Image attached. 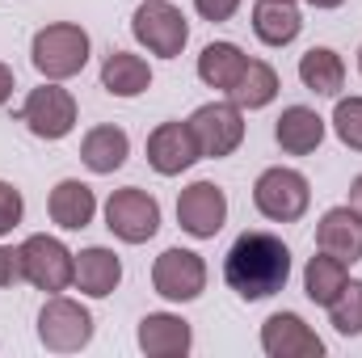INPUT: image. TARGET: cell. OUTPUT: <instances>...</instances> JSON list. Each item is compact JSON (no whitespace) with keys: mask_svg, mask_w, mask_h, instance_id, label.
Returning <instances> with one entry per match:
<instances>
[{"mask_svg":"<svg viewBox=\"0 0 362 358\" xmlns=\"http://www.w3.org/2000/svg\"><path fill=\"white\" fill-rule=\"evenodd\" d=\"M346 282H350V266L337 262L333 253H316V258L308 262V270H303V291H308V299L320 304V308H329Z\"/></svg>","mask_w":362,"mask_h":358,"instance_id":"d4e9b609","label":"cell"},{"mask_svg":"<svg viewBox=\"0 0 362 358\" xmlns=\"http://www.w3.org/2000/svg\"><path fill=\"white\" fill-rule=\"evenodd\" d=\"M21 215H25V198H21V190L8 185V181H0V236L13 232V228L21 224Z\"/></svg>","mask_w":362,"mask_h":358,"instance_id":"83f0119b","label":"cell"},{"mask_svg":"<svg viewBox=\"0 0 362 358\" xmlns=\"http://www.w3.org/2000/svg\"><path fill=\"white\" fill-rule=\"evenodd\" d=\"M358 72H362V47H358Z\"/></svg>","mask_w":362,"mask_h":358,"instance_id":"836d02e7","label":"cell"},{"mask_svg":"<svg viewBox=\"0 0 362 358\" xmlns=\"http://www.w3.org/2000/svg\"><path fill=\"white\" fill-rule=\"evenodd\" d=\"M194 161H202V152H198V139H194L189 122H160L148 135V165L160 178H177Z\"/></svg>","mask_w":362,"mask_h":358,"instance_id":"4fadbf2b","label":"cell"},{"mask_svg":"<svg viewBox=\"0 0 362 358\" xmlns=\"http://www.w3.org/2000/svg\"><path fill=\"white\" fill-rule=\"evenodd\" d=\"M274 139L286 156H308L325 144V118L308 105H286L274 122Z\"/></svg>","mask_w":362,"mask_h":358,"instance_id":"2e32d148","label":"cell"},{"mask_svg":"<svg viewBox=\"0 0 362 358\" xmlns=\"http://www.w3.org/2000/svg\"><path fill=\"white\" fill-rule=\"evenodd\" d=\"M152 287L169 304H189L206 291V262L194 249H165L152 266Z\"/></svg>","mask_w":362,"mask_h":358,"instance_id":"30bf717a","label":"cell"},{"mask_svg":"<svg viewBox=\"0 0 362 358\" xmlns=\"http://www.w3.org/2000/svg\"><path fill=\"white\" fill-rule=\"evenodd\" d=\"M131 34L139 47H148L160 59H177L189 42V21L181 17L169 0H144L131 17Z\"/></svg>","mask_w":362,"mask_h":358,"instance_id":"8992f818","label":"cell"},{"mask_svg":"<svg viewBox=\"0 0 362 358\" xmlns=\"http://www.w3.org/2000/svg\"><path fill=\"white\" fill-rule=\"evenodd\" d=\"M350 207H354V211L362 215V173H358L354 181H350Z\"/></svg>","mask_w":362,"mask_h":358,"instance_id":"1f68e13d","label":"cell"},{"mask_svg":"<svg viewBox=\"0 0 362 358\" xmlns=\"http://www.w3.org/2000/svg\"><path fill=\"white\" fill-rule=\"evenodd\" d=\"M333 131L337 139L350 148V152H362V97H341L337 110H333Z\"/></svg>","mask_w":362,"mask_h":358,"instance_id":"4316f807","label":"cell"},{"mask_svg":"<svg viewBox=\"0 0 362 358\" xmlns=\"http://www.w3.org/2000/svg\"><path fill=\"white\" fill-rule=\"evenodd\" d=\"M262 350L270 358H320L325 342L299 312H274L262 325Z\"/></svg>","mask_w":362,"mask_h":358,"instance_id":"7c38bea8","label":"cell"},{"mask_svg":"<svg viewBox=\"0 0 362 358\" xmlns=\"http://www.w3.org/2000/svg\"><path fill=\"white\" fill-rule=\"evenodd\" d=\"M274 97H278V72L266 59H249L245 72H240V81L228 93V101H236L240 110H266Z\"/></svg>","mask_w":362,"mask_h":358,"instance_id":"cb8c5ba5","label":"cell"},{"mask_svg":"<svg viewBox=\"0 0 362 358\" xmlns=\"http://www.w3.org/2000/svg\"><path fill=\"white\" fill-rule=\"evenodd\" d=\"M316 249L333 253L337 262L354 266L362 262V215L346 202V207H329L316 224Z\"/></svg>","mask_w":362,"mask_h":358,"instance_id":"5bb4252c","label":"cell"},{"mask_svg":"<svg viewBox=\"0 0 362 358\" xmlns=\"http://www.w3.org/2000/svg\"><path fill=\"white\" fill-rule=\"evenodd\" d=\"M21 266H25V282L47 291V295H59L72 287L76 278V253L59 241V236H47V232H34L25 236L21 245Z\"/></svg>","mask_w":362,"mask_h":358,"instance_id":"5b68a950","label":"cell"},{"mask_svg":"<svg viewBox=\"0 0 362 358\" xmlns=\"http://www.w3.org/2000/svg\"><path fill=\"white\" fill-rule=\"evenodd\" d=\"M194 8H198V17H206V21H228V17L240 8V0H194Z\"/></svg>","mask_w":362,"mask_h":358,"instance_id":"f546056e","label":"cell"},{"mask_svg":"<svg viewBox=\"0 0 362 358\" xmlns=\"http://www.w3.org/2000/svg\"><path fill=\"white\" fill-rule=\"evenodd\" d=\"M47 211H51V224H59L64 232H81V228H89L93 215H97V194H93L85 181L64 178L51 190Z\"/></svg>","mask_w":362,"mask_h":358,"instance_id":"ac0fdd59","label":"cell"},{"mask_svg":"<svg viewBox=\"0 0 362 358\" xmlns=\"http://www.w3.org/2000/svg\"><path fill=\"white\" fill-rule=\"evenodd\" d=\"M101 89L110 97H139V93L152 89V68L144 55H131V51H110L105 64H101Z\"/></svg>","mask_w":362,"mask_h":358,"instance_id":"ffe728a7","label":"cell"},{"mask_svg":"<svg viewBox=\"0 0 362 358\" xmlns=\"http://www.w3.org/2000/svg\"><path fill=\"white\" fill-rule=\"evenodd\" d=\"M312 8H337V4H346V0H308Z\"/></svg>","mask_w":362,"mask_h":358,"instance_id":"d6a6232c","label":"cell"},{"mask_svg":"<svg viewBox=\"0 0 362 358\" xmlns=\"http://www.w3.org/2000/svg\"><path fill=\"white\" fill-rule=\"evenodd\" d=\"M308 202H312V185L308 178L299 173V169H282V165H274L266 169L257 185H253V207L274 219V224H295V219H303V211H308Z\"/></svg>","mask_w":362,"mask_h":358,"instance_id":"52a82bcc","label":"cell"},{"mask_svg":"<svg viewBox=\"0 0 362 358\" xmlns=\"http://www.w3.org/2000/svg\"><path fill=\"white\" fill-rule=\"evenodd\" d=\"M72 282H76V291L89 295V299L114 295L118 282H122V262H118V253H114V249H101V245L81 249V253H76V278H72Z\"/></svg>","mask_w":362,"mask_h":358,"instance_id":"e0dca14e","label":"cell"},{"mask_svg":"<svg viewBox=\"0 0 362 358\" xmlns=\"http://www.w3.org/2000/svg\"><path fill=\"white\" fill-rule=\"evenodd\" d=\"M139 350L148 358H185L194 346V329L189 321H181L173 312H148L139 321Z\"/></svg>","mask_w":362,"mask_h":358,"instance_id":"9a60e30c","label":"cell"},{"mask_svg":"<svg viewBox=\"0 0 362 358\" xmlns=\"http://www.w3.org/2000/svg\"><path fill=\"white\" fill-rule=\"evenodd\" d=\"M13 89H17V81H13V68H8V64H0V105L13 97Z\"/></svg>","mask_w":362,"mask_h":358,"instance_id":"4dcf8cb0","label":"cell"},{"mask_svg":"<svg viewBox=\"0 0 362 358\" xmlns=\"http://www.w3.org/2000/svg\"><path fill=\"white\" fill-rule=\"evenodd\" d=\"M127 156H131V139H127V131L122 127H114V122H105V127H93L89 135L81 139V161H85V169L89 173H114V169H122L127 165Z\"/></svg>","mask_w":362,"mask_h":358,"instance_id":"d6986e66","label":"cell"},{"mask_svg":"<svg viewBox=\"0 0 362 358\" xmlns=\"http://www.w3.org/2000/svg\"><path fill=\"white\" fill-rule=\"evenodd\" d=\"M303 30V17L295 8V0H257L253 4V34L266 47H286L295 42Z\"/></svg>","mask_w":362,"mask_h":358,"instance_id":"44dd1931","label":"cell"},{"mask_svg":"<svg viewBox=\"0 0 362 358\" xmlns=\"http://www.w3.org/2000/svg\"><path fill=\"white\" fill-rule=\"evenodd\" d=\"M223 278L245 304L270 299L291 278V249L274 232H240L223 258Z\"/></svg>","mask_w":362,"mask_h":358,"instance_id":"6da1fadb","label":"cell"},{"mask_svg":"<svg viewBox=\"0 0 362 358\" xmlns=\"http://www.w3.org/2000/svg\"><path fill=\"white\" fill-rule=\"evenodd\" d=\"M245 64H249V55L236 42H211L198 55V81L211 85V89H219V93H232V85L245 72Z\"/></svg>","mask_w":362,"mask_h":358,"instance_id":"603a6c76","label":"cell"},{"mask_svg":"<svg viewBox=\"0 0 362 358\" xmlns=\"http://www.w3.org/2000/svg\"><path fill=\"white\" fill-rule=\"evenodd\" d=\"M38 342L51 354H76L93 342V316L85 304L68 295H51L38 312Z\"/></svg>","mask_w":362,"mask_h":358,"instance_id":"277c9868","label":"cell"},{"mask_svg":"<svg viewBox=\"0 0 362 358\" xmlns=\"http://www.w3.org/2000/svg\"><path fill=\"white\" fill-rule=\"evenodd\" d=\"M21 278H25L21 249H13V245H0V287H17Z\"/></svg>","mask_w":362,"mask_h":358,"instance_id":"f1b7e54d","label":"cell"},{"mask_svg":"<svg viewBox=\"0 0 362 358\" xmlns=\"http://www.w3.org/2000/svg\"><path fill=\"white\" fill-rule=\"evenodd\" d=\"M105 228L127 245H144L160 232V202L139 185L114 190L105 198Z\"/></svg>","mask_w":362,"mask_h":358,"instance_id":"ba28073f","label":"cell"},{"mask_svg":"<svg viewBox=\"0 0 362 358\" xmlns=\"http://www.w3.org/2000/svg\"><path fill=\"white\" fill-rule=\"evenodd\" d=\"M177 224L194 241H211L228 224V194L215 181H189L177 194Z\"/></svg>","mask_w":362,"mask_h":358,"instance_id":"8fae6325","label":"cell"},{"mask_svg":"<svg viewBox=\"0 0 362 358\" xmlns=\"http://www.w3.org/2000/svg\"><path fill=\"white\" fill-rule=\"evenodd\" d=\"M76 118H81L76 97L68 89H59V81H47V85L30 89L25 105H21V122L30 127V135L51 139V144L64 139V135H72L76 131Z\"/></svg>","mask_w":362,"mask_h":358,"instance_id":"9c48e42d","label":"cell"},{"mask_svg":"<svg viewBox=\"0 0 362 358\" xmlns=\"http://www.w3.org/2000/svg\"><path fill=\"white\" fill-rule=\"evenodd\" d=\"M299 81L316 97H337L341 85H346V64L333 47H312V51L299 55Z\"/></svg>","mask_w":362,"mask_h":358,"instance_id":"7402d4cb","label":"cell"},{"mask_svg":"<svg viewBox=\"0 0 362 358\" xmlns=\"http://www.w3.org/2000/svg\"><path fill=\"white\" fill-rule=\"evenodd\" d=\"M30 64L42 81H68L89 64V34L76 21H51L30 42Z\"/></svg>","mask_w":362,"mask_h":358,"instance_id":"7a4b0ae2","label":"cell"},{"mask_svg":"<svg viewBox=\"0 0 362 358\" xmlns=\"http://www.w3.org/2000/svg\"><path fill=\"white\" fill-rule=\"evenodd\" d=\"M185 122H189V131L198 139V152L206 161H223L245 144V110L236 101H206Z\"/></svg>","mask_w":362,"mask_h":358,"instance_id":"3957f363","label":"cell"},{"mask_svg":"<svg viewBox=\"0 0 362 358\" xmlns=\"http://www.w3.org/2000/svg\"><path fill=\"white\" fill-rule=\"evenodd\" d=\"M329 321H333V329L341 337H358L362 333V278H350L337 291V299L329 304Z\"/></svg>","mask_w":362,"mask_h":358,"instance_id":"484cf974","label":"cell"}]
</instances>
